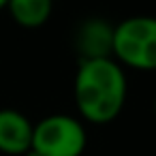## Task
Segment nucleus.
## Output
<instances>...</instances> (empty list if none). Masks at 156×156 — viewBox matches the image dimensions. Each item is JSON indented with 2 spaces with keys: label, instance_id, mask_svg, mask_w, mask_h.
Here are the masks:
<instances>
[{
  "label": "nucleus",
  "instance_id": "f257e3e1",
  "mask_svg": "<svg viewBox=\"0 0 156 156\" xmlns=\"http://www.w3.org/2000/svg\"><path fill=\"white\" fill-rule=\"evenodd\" d=\"M126 96V73L113 58H92L79 62L73 79V98L83 122L98 126L113 122L122 113Z\"/></svg>",
  "mask_w": 156,
  "mask_h": 156
},
{
  "label": "nucleus",
  "instance_id": "0eeeda50",
  "mask_svg": "<svg viewBox=\"0 0 156 156\" xmlns=\"http://www.w3.org/2000/svg\"><path fill=\"white\" fill-rule=\"evenodd\" d=\"M7 5H9V0H0V11L7 9Z\"/></svg>",
  "mask_w": 156,
  "mask_h": 156
},
{
  "label": "nucleus",
  "instance_id": "6e6552de",
  "mask_svg": "<svg viewBox=\"0 0 156 156\" xmlns=\"http://www.w3.org/2000/svg\"><path fill=\"white\" fill-rule=\"evenodd\" d=\"M154 115H156V98H154Z\"/></svg>",
  "mask_w": 156,
  "mask_h": 156
},
{
  "label": "nucleus",
  "instance_id": "7ed1b4c3",
  "mask_svg": "<svg viewBox=\"0 0 156 156\" xmlns=\"http://www.w3.org/2000/svg\"><path fill=\"white\" fill-rule=\"evenodd\" d=\"M88 145V133L79 118L71 113H51L34 124V156H81Z\"/></svg>",
  "mask_w": 156,
  "mask_h": 156
},
{
  "label": "nucleus",
  "instance_id": "20e7f679",
  "mask_svg": "<svg viewBox=\"0 0 156 156\" xmlns=\"http://www.w3.org/2000/svg\"><path fill=\"white\" fill-rule=\"evenodd\" d=\"M34 124L17 109H0V152L26 156L32 147Z\"/></svg>",
  "mask_w": 156,
  "mask_h": 156
},
{
  "label": "nucleus",
  "instance_id": "423d86ee",
  "mask_svg": "<svg viewBox=\"0 0 156 156\" xmlns=\"http://www.w3.org/2000/svg\"><path fill=\"white\" fill-rule=\"evenodd\" d=\"M7 11L22 28H41L54 11V0H9Z\"/></svg>",
  "mask_w": 156,
  "mask_h": 156
},
{
  "label": "nucleus",
  "instance_id": "f03ea898",
  "mask_svg": "<svg viewBox=\"0 0 156 156\" xmlns=\"http://www.w3.org/2000/svg\"><path fill=\"white\" fill-rule=\"evenodd\" d=\"M111 58L133 71H156V17L133 15L115 24Z\"/></svg>",
  "mask_w": 156,
  "mask_h": 156
},
{
  "label": "nucleus",
  "instance_id": "39448f33",
  "mask_svg": "<svg viewBox=\"0 0 156 156\" xmlns=\"http://www.w3.org/2000/svg\"><path fill=\"white\" fill-rule=\"evenodd\" d=\"M73 43H75V49L81 60L111 58L113 26L101 17H90L83 24H79Z\"/></svg>",
  "mask_w": 156,
  "mask_h": 156
}]
</instances>
